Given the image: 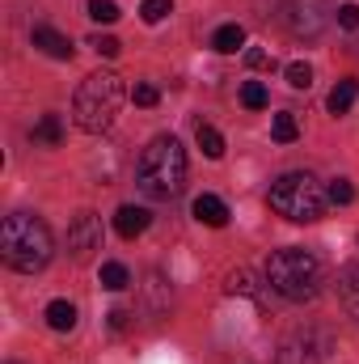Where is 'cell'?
I'll use <instances>...</instances> for the list:
<instances>
[{
  "instance_id": "1",
  "label": "cell",
  "mask_w": 359,
  "mask_h": 364,
  "mask_svg": "<svg viewBox=\"0 0 359 364\" xmlns=\"http://www.w3.org/2000/svg\"><path fill=\"white\" fill-rule=\"evenodd\" d=\"M51 255H55V242H51V229L38 216H30V212L4 216V225H0V259L13 272H26V275L43 272L51 263Z\"/></svg>"
},
{
  "instance_id": "2",
  "label": "cell",
  "mask_w": 359,
  "mask_h": 364,
  "mask_svg": "<svg viewBox=\"0 0 359 364\" xmlns=\"http://www.w3.org/2000/svg\"><path fill=\"white\" fill-rule=\"evenodd\" d=\"M136 182L148 199H174L186 182V149L178 144V136H157L148 140V149L140 153L136 166Z\"/></svg>"
},
{
  "instance_id": "3",
  "label": "cell",
  "mask_w": 359,
  "mask_h": 364,
  "mask_svg": "<svg viewBox=\"0 0 359 364\" xmlns=\"http://www.w3.org/2000/svg\"><path fill=\"white\" fill-rule=\"evenodd\" d=\"M267 284L287 301H313L321 292V263L300 246H283V250L270 255Z\"/></svg>"
},
{
  "instance_id": "4",
  "label": "cell",
  "mask_w": 359,
  "mask_h": 364,
  "mask_svg": "<svg viewBox=\"0 0 359 364\" xmlns=\"http://www.w3.org/2000/svg\"><path fill=\"white\" fill-rule=\"evenodd\" d=\"M267 199L283 220H296V225L321 220V212H326V203H330V195L321 191V182L313 178V174H304V170H292V174L275 178Z\"/></svg>"
},
{
  "instance_id": "5",
  "label": "cell",
  "mask_w": 359,
  "mask_h": 364,
  "mask_svg": "<svg viewBox=\"0 0 359 364\" xmlns=\"http://www.w3.org/2000/svg\"><path fill=\"white\" fill-rule=\"evenodd\" d=\"M118 106H123V81H118L114 73H93V77L81 81V90H77L72 119H77L81 132L97 136V132H106V127L114 123Z\"/></svg>"
},
{
  "instance_id": "6",
  "label": "cell",
  "mask_w": 359,
  "mask_h": 364,
  "mask_svg": "<svg viewBox=\"0 0 359 364\" xmlns=\"http://www.w3.org/2000/svg\"><path fill=\"white\" fill-rule=\"evenodd\" d=\"M283 26H287L292 34L313 38V34L326 26V0H287V4H283Z\"/></svg>"
},
{
  "instance_id": "7",
  "label": "cell",
  "mask_w": 359,
  "mask_h": 364,
  "mask_svg": "<svg viewBox=\"0 0 359 364\" xmlns=\"http://www.w3.org/2000/svg\"><path fill=\"white\" fill-rule=\"evenodd\" d=\"M68 250H72V259H89L93 250H101V220L93 216V212H81L72 225H68Z\"/></svg>"
},
{
  "instance_id": "8",
  "label": "cell",
  "mask_w": 359,
  "mask_h": 364,
  "mask_svg": "<svg viewBox=\"0 0 359 364\" xmlns=\"http://www.w3.org/2000/svg\"><path fill=\"white\" fill-rule=\"evenodd\" d=\"M194 220L207 225V229H224L228 225V203L220 195H199L194 199Z\"/></svg>"
},
{
  "instance_id": "9",
  "label": "cell",
  "mask_w": 359,
  "mask_h": 364,
  "mask_svg": "<svg viewBox=\"0 0 359 364\" xmlns=\"http://www.w3.org/2000/svg\"><path fill=\"white\" fill-rule=\"evenodd\" d=\"M114 229H118V237H140L144 229H148V208H136V203H123L118 212H114Z\"/></svg>"
},
{
  "instance_id": "10",
  "label": "cell",
  "mask_w": 359,
  "mask_h": 364,
  "mask_svg": "<svg viewBox=\"0 0 359 364\" xmlns=\"http://www.w3.org/2000/svg\"><path fill=\"white\" fill-rule=\"evenodd\" d=\"M34 47L47 51L51 60H72V51H77V47H72L60 30H51V26H38V30H34Z\"/></svg>"
},
{
  "instance_id": "11",
  "label": "cell",
  "mask_w": 359,
  "mask_h": 364,
  "mask_svg": "<svg viewBox=\"0 0 359 364\" xmlns=\"http://www.w3.org/2000/svg\"><path fill=\"white\" fill-rule=\"evenodd\" d=\"M338 301L351 318H359V263H347L338 272Z\"/></svg>"
},
{
  "instance_id": "12",
  "label": "cell",
  "mask_w": 359,
  "mask_h": 364,
  "mask_svg": "<svg viewBox=\"0 0 359 364\" xmlns=\"http://www.w3.org/2000/svg\"><path fill=\"white\" fill-rule=\"evenodd\" d=\"M355 97H359V81H338L334 90H330V97H326V106H330V114H347L351 106H355Z\"/></svg>"
},
{
  "instance_id": "13",
  "label": "cell",
  "mask_w": 359,
  "mask_h": 364,
  "mask_svg": "<svg viewBox=\"0 0 359 364\" xmlns=\"http://www.w3.org/2000/svg\"><path fill=\"white\" fill-rule=\"evenodd\" d=\"M30 136H34V144H47V149L64 144V123H60V114H43Z\"/></svg>"
},
{
  "instance_id": "14",
  "label": "cell",
  "mask_w": 359,
  "mask_h": 364,
  "mask_svg": "<svg viewBox=\"0 0 359 364\" xmlns=\"http://www.w3.org/2000/svg\"><path fill=\"white\" fill-rule=\"evenodd\" d=\"M47 326L60 331V335H68V331L77 326V305H72V301H51V305H47Z\"/></svg>"
},
{
  "instance_id": "15",
  "label": "cell",
  "mask_w": 359,
  "mask_h": 364,
  "mask_svg": "<svg viewBox=\"0 0 359 364\" xmlns=\"http://www.w3.org/2000/svg\"><path fill=\"white\" fill-rule=\"evenodd\" d=\"M211 47H216L220 55H233L237 47H245V30H241L237 21H228V26H220V30L211 34Z\"/></svg>"
},
{
  "instance_id": "16",
  "label": "cell",
  "mask_w": 359,
  "mask_h": 364,
  "mask_svg": "<svg viewBox=\"0 0 359 364\" xmlns=\"http://www.w3.org/2000/svg\"><path fill=\"white\" fill-rule=\"evenodd\" d=\"M194 140H199V149H203V157H211V161H220V157H224V136H220L216 127H207V123H199V127H194Z\"/></svg>"
},
{
  "instance_id": "17",
  "label": "cell",
  "mask_w": 359,
  "mask_h": 364,
  "mask_svg": "<svg viewBox=\"0 0 359 364\" xmlns=\"http://www.w3.org/2000/svg\"><path fill=\"white\" fill-rule=\"evenodd\" d=\"M270 136H275L279 144H292V140L300 136V123H296V114H292V110L275 114V123H270Z\"/></svg>"
},
{
  "instance_id": "18",
  "label": "cell",
  "mask_w": 359,
  "mask_h": 364,
  "mask_svg": "<svg viewBox=\"0 0 359 364\" xmlns=\"http://www.w3.org/2000/svg\"><path fill=\"white\" fill-rule=\"evenodd\" d=\"M131 284V272L123 267V263H101V288H110V292H123Z\"/></svg>"
},
{
  "instance_id": "19",
  "label": "cell",
  "mask_w": 359,
  "mask_h": 364,
  "mask_svg": "<svg viewBox=\"0 0 359 364\" xmlns=\"http://www.w3.org/2000/svg\"><path fill=\"white\" fill-rule=\"evenodd\" d=\"M283 77H287L292 90H309V85H313V68H309L304 60H292V64L283 68Z\"/></svg>"
},
{
  "instance_id": "20",
  "label": "cell",
  "mask_w": 359,
  "mask_h": 364,
  "mask_svg": "<svg viewBox=\"0 0 359 364\" xmlns=\"http://www.w3.org/2000/svg\"><path fill=\"white\" fill-rule=\"evenodd\" d=\"M174 13V0H144L140 4V17L148 21V26H157V21H165Z\"/></svg>"
},
{
  "instance_id": "21",
  "label": "cell",
  "mask_w": 359,
  "mask_h": 364,
  "mask_svg": "<svg viewBox=\"0 0 359 364\" xmlns=\"http://www.w3.org/2000/svg\"><path fill=\"white\" fill-rule=\"evenodd\" d=\"M89 17L101 21V26H110V21H118V4L114 0H89Z\"/></svg>"
},
{
  "instance_id": "22",
  "label": "cell",
  "mask_w": 359,
  "mask_h": 364,
  "mask_svg": "<svg viewBox=\"0 0 359 364\" xmlns=\"http://www.w3.org/2000/svg\"><path fill=\"white\" fill-rule=\"evenodd\" d=\"M89 47L97 51V55H106V60H114V55L123 51V43H118L114 34H93V38H89Z\"/></svg>"
},
{
  "instance_id": "23",
  "label": "cell",
  "mask_w": 359,
  "mask_h": 364,
  "mask_svg": "<svg viewBox=\"0 0 359 364\" xmlns=\"http://www.w3.org/2000/svg\"><path fill=\"white\" fill-rule=\"evenodd\" d=\"M241 102H245L250 110H263V106H267V85H263V81H250V85L241 90Z\"/></svg>"
},
{
  "instance_id": "24",
  "label": "cell",
  "mask_w": 359,
  "mask_h": 364,
  "mask_svg": "<svg viewBox=\"0 0 359 364\" xmlns=\"http://www.w3.org/2000/svg\"><path fill=\"white\" fill-rule=\"evenodd\" d=\"M326 195H330V203H351V199H355V186H351L347 178H334Z\"/></svg>"
},
{
  "instance_id": "25",
  "label": "cell",
  "mask_w": 359,
  "mask_h": 364,
  "mask_svg": "<svg viewBox=\"0 0 359 364\" xmlns=\"http://www.w3.org/2000/svg\"><path fill=\"white\" fill-rule=\"evenodd\" d=\"M131 102H136V106H157L161 93H157V85H136V90H131Z\"/></svg>"
},
{
  "instance_id": "26",
  "label": "cell",
  "mask_w": 359,
  "mask_h": 364,
  "mask_svg": "<svg viewBox=\"0 0 359 364\" xmlns=\"http://www.w3.org/2000/svg\"><path fill=\"white\" fill-rule=\"evenodd\" d=\"M250 279H254V275L245 272V267H241V272H233V275H228V292H245V296H250V292H254V284H250Z\"/></svg>"
},
{
  "instance_id": "27",
  "label": "cell",
  "mask_w": 359,
  "mask_h": 364,
  "mask_svg": "<svg viewBox=\"0 0 359 364\" xmlns=\"http://www.w3.org/2000/svg\"><path fill=\"white\" fill-rule=\"evenodd\" d=\"M338 26H347V30H359V4H338Z\"/></svg>"
},
{
  "instance_id": "28",
  "label": "cell",
  "mask_w": 359,
  "mask_h": 364,
  "mask_svg": "<svg viewBox=\"0 0 359 364\" xmlns=\"http://www.w3.org/2000/svg\"><path fill=\"white\" fill-rule=\"evenodd\" d=\"M245 64L250 68H275V60H270L267 51H245Z\"/></svg>"
},
{
  "instance_id": "29",
  "label": "cell",
  "mask_w": 359,
  "mask_h": 364,
  "mask_svg": "<svg viewBox=\"0 0 359 364\" xmlns=\"http://www.w3.org/2000/svg\"><path fill=\"white\" fill-rule=\"evenodd\" d=\"M127 318H131L127 309H114V314H110V326H114V331H123V326H127Z\"/></svg>"
}]
</instances>
